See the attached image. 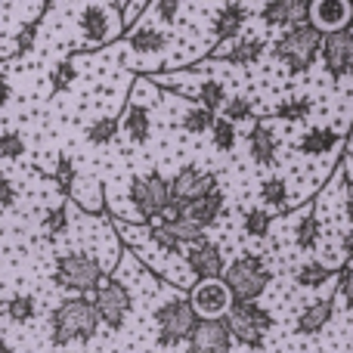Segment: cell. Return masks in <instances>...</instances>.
I'll list each match as a JSON object with an SVG mask.
<instances>
[{"label": "cell", "mask_w": 353, "mask_h": 353, "mask_svg": "<svg viewBox=\"0 0 353 353\" xmlns=\"http://www.w3.org/2000/svg\"><path fill=\"white\" fill-rule=\"evenodd\" d=\"M99 319L97 304L87 294H72V298L59 301L50 310V344L53 347H68V344H90L97 338Z\"/></svg>", "instance_id": "obj_1"}, {"label": "cell", "mask_w": 353, "mask_h": 353, "mask_svg": "<svg viewBox=\"0 0 353 353\" xmlns=\"http://www.w3.org/2000/svg\"><path fill=\"white\" fill-rule=\"evenodd\" d=\"M319 47H323V31L313 22H301L292 28H282V34L270 43V56L285 68L288 74H307L313 62L319 59Z\"/></svg>", "instance_id": "obj_2"}, {"label": "cell", "mask_w": 353, "mask_h": 353, "mask_svg": "<svg viewBox=\"0 0 353 353\" xmlns=\"http://www.w3.org/2000/svg\"><path fill=\"white\" fill-rule=\"evenodd\" d=\"M103 276H105V267L97 251L78 248V251H65V254L56 257L53 282L72 294H93V288L103 282Z\"/></svg>", "instance_id": "obj_3"}, {"label": "cell", "mask_w": 353, "mask_h": 353, "mask_svg": "<svg viewBox=\"0 0 353 353\" xmlns=\"http://www.w3.org/2000/svg\"><path fill=\"white\" fill-rule=\"evenodd\" d=\"M195 323H199V313H195L192 301L186 294H171L155 307V344L168 350L180 347L183 341H189Z\"/></svg>", "instance_id": "obj_4"}, {"label": "cell", "mask_w": 353, "mask_h": 353, "mask_svg": "<svg viewBox=\"0 0 353 353\" xmlns=\"http://www.w3.org/2000/svg\"><path fill=\"white\" fill-rule=\"evenodd\" d=\"M223 282L230 285L232 301H261V294L270 288L273 273H270L267 261L254 251H242L232 263H226Z\"/></svg>", "instance_id": "obj_5"}, {"label": "cell", "mask_w": 353, "mask_h": 353, "mask_svg": "<svg viewBox=\"0 0 353 353\" xmlns=\"http://www.w3.org/2000/svg\"><path fill=\"white\" fill-rule=\"evenodd\" d=\"M226 323H230L232 341L248 350H261L267 341V332H273V313L261 301H232Z\"/></svg>", "instance_id": "obj_6"}, {"label": "cell", "mask_w": 353, "mask_h": 353, "mask_svg": "<svg viewBox=\"0 0 353 353\" xmlns=\"http://www.w3.org/2000/svg\"><path fill=\"white\" fill-rule=\"evenodd\" d=\"M93 304H97V313L105 329L121 332L134 313V292L118 276H103V282L93 288Z\"/></svg>", "instance_id": "obj_7"}, {"label": "cell", "mask_w": 353, "mask_h": 353, "mask_svg": "<svg viewBox=\"0 0 353 353\" xmlns=\"http://www.w3.org/2000/svg\"><path fill=\"white\" fill-rule=\"evenodd\" d=\"M128 199H130V208L137 211V217L152 223V220L161 217V211H165L168 201H171V180L161 171L140 174L130 180Z\"/></svg>", "instance_id": "obj_8"}, {"label": "cell", "mask_w": 353, "mask_h": 353, "mask_svg": "<svg viewBox=\"0 0 353 353\" xmlns=\"http://www.w3.org/2000/svg\"><path fill=\"white\" fill-rule=\"evenodd\" d=\"M319 62H323L325 74L332 81L353 78V31H329L323 34V47H319Z\"/></svg>", "instance_id": "obj_9"}, {"label": "cell", "mask_w": 353, "mask_h": 353, "mask_svg": "<svg viewBox=\"0 0 353 353\" xmlns=\"http://www.w3.org/2000/svg\"><path fill=\"white\" fill-rule=\"evenodd\" d=\"M78 31L87 47H103L118 37V19L99 0H87L78 12Z\"/></svg>", "instance_id": "obj_10"}, {"label": "cell", "mask_w": 353, "mask_h": 353, "mask_svg": "<svg viewBox=\"0 0 353 353\" xmlns=\"http://www.w3.org/2000/svg\"><path fill=\"white\" fill-rule=\"evenodd\" d=\"M186 347L189 353H232V332L226 316H199Z\"/></svg>", "instance_id": "obj_11"}, {"label": "cell", "mask_w": 353, "mask_h": 353, "mask_svg": "<svg viewBox=\"0 0 353 353\" xmlns=\"http://www.w3.org/2000/svg\"><path fill=\"white\" fill-rule=\"evenodd\" d=\"M183 261H186L189 273L195 279H220L226 270V257H223V248H220L214 239H199V242L186 245L183 251Z\"/></svg>", "instance_id": "obj_12"}, {"label": "cell", "mask_w": 353, "mask_h": 353, "mask_svg": "<svg viewBox=\"0 0 353 353\" xmlns=\"http://www.w3.org/2000/svg\"><path fill=\"white\" fill-rule=\"evenodd\" d=\"M189 301H192L199 316L214 319V316H226V313H230L232 292L223 282V276H220V279H199L192 285V292H189Z\"/></svg>", "instance_id": "obj_13"}, {"label": "cell", "mask_w": 353, "mask_h": 353, "mask_svg": "<svg viewBox=\"0 0 353 353\" xmlns=\"http://www.w3.org/2000/svg\"><path fill=\"white\" fill-rule=\"evenodd\" d=\"M214 189H217V174L205 171V168H199V165H183V168H176V174L171 176V199L183 201V205L214 192Z\"/></svg>", "instance_id": "obj_14"}, {"label": "cell", "mask_w": 353, "mask_h": 353, "mask_svg": "<svg viewBox=\"0 0 353 353\" xmlns=\"http://www.w3.org/2000/svg\"><path fill=\"white\" fill-rule=\"evenodd\" d=\"M267 53V41L257 34H248V37H232V41H223L211 50V59H220V62H230V65H257Z\"/></svg>", "instance_id": "obj_15"}, {"label": "cell", "mask_w": 353, "mask_h": 353, "mask_svg": "<svg viewBox=\"0 0 353 353\" xmlns=\"http://www.w3.org/2000/svg\"><path fill=\"white\" fill-rule=\"evenodd\" d=\"M245 143H248V159L254 161L257 168H273L279 161V137L270 128L267 121H254L245 134Z\"/></svg>", "instance_id": "obj_16"}, {"label": "cell", "mask_w": 353, "mask_h": 353, "mask_svg": "<svg viewBox=\"0 0 353 353\" xmlns=\"http://www.w3.org/2000/svg\"><path fill=\"white\" fill-rule=\"evenodd\" d=\"M313 0H261V19L273 28H292V25L310 22Z\"/></svg>", "instance_id": "obj_17"}, {"label": "cell", "mask_w": 353, "mask_h": 353, "mask_svg": "<svg viewBox=\"0 0 353 353\" xmlns=\"http://www.w3.org/2000/svg\"><path fill=\"white\" fill-rule=\"evenodd\" d=\"M152 109L143 99H130L128 109L121 115V134L130 146H143L152 140Z\"/></svg>", "instance_id": "obj_18"}, {"label": "cell", "mask_w": 353, "mask_h": 353, "mask_svg": "<svg viewBox=\"0 0 353 353\" xmlns=\"http://www.w3.org/2000/svg\"><path fill=\"white\" fill-rule=\"evenodd\" d=\"M124 41H128V47L134 50V53L155 56V53H161V50H168V43H171V34L165 31V25L140 22V25H130V28L124 31Z\"/></svg>", "instance_id": "obj_19"}, {"label": "cell", "mask_w": 353, "mask_h": 353, "mask_svg": "<svg viewBox=\"0 0 353 353\" xmlns=\"http://www.w3.org/2000/svg\"><path fill=\"white\" fill-rule=\"evenodd\" d=\"M245 22H248V6L242 0H226L211 19V31H214V41L223 43V41H232V37L242 34Z\"/></svg>", "instance_id": "obj_20"}, {"label": "cell", "mask_w": 353, "mask_h": 353, "mask_svg": "<svg viewBox=\"0 0 353 353\" xmlns=\"http://www.w3.org/2000/svg\"><path fill=\"white\" fill-rule=\"evenodd\" d=\"M332 319H335V298H316V301H310V304L301 307L298 319H294V332L304 335V338L319 335Z\"/></svg>", "instance_id": "obj_21"}, {"label": "cell", "mask_w": 353, "mask_h": 353, "mask_svg": "<svg viewBox=\"0 0 353 353\" xmlns=\"http://www.w3.org/2000/svg\"><path fill=\"white\" fill-rule=\"evenodd\" d=\"M310 22L323 34L341 31L350 22V0H313L310 3Z\"/></svg>", "instance_id": "obj_22"}, {"label": "cell", "mask_w": 353, "mask_h": 353, "mask_svg": "<svg viewBox=\"0 0 353 353\" xmlns=\"http://www.w3.org/2000/svg\"><path fill=\"white\" fill-rule=\"evenodd\" d=\"M341 146V134H338L332 124H316V128L304 130L298 137V152L307 155V159H323V155H332Z\"/></svg>", "instance_id": "obj_23"}, {"label": "cell", "mask_w": 353, "mask_h": 353, "mask_svg": "<svg viewBox=\"0 0 353 353\" xmlns=\"http://www.w3.org/2000/svg\"><path fill=\"white\" fill-rule=\"evenodd\" d=\"M186 214L195 220V223L205 226V230H211V226L226 214V195H223V189L217 186L214 192H208V195H201V199L189 201Z\"/></svg>", "instance_id": "obj_24"}, {"label": "cell", "mask_w": 353, "mask_h": 353, "mask_svg": "<svg viewBox=\"0 0 353 353\" xmlns=\"http://www.w3.org/2000/svg\"><path fill=\"white\" fill-rule=\"evenodd\" d=\"M189 99H195L199 105H205V109L211 112H220L223 109V103L230 99V93H226V84L217 78H205L195 84V90H189Z\"/></svg>", "instance_id": "obj_25"}, {"label": "cell", "mask_w": 353, "mask_h": 353, "mask_svg": "<svg viewBox=\"0 0 353 353\" xmlns=\"http://www.w3.org/2000/svg\"><path fill=\"white\" fill-rule=\"evenodd\" d=\"M143 232H146V239L152 242V248H159L161 254L183 257V248H186V245L176 239V232L168 223H161V220H152V226H149V230H143Z\"/></svg>", "instance_id": "obj_26"}, {"label": "cell", "mask_w": 353, "mask_h": 353, "mask_svg": "<svg viewBox=\"0 0 353 353\" xmlns=\"http://www.w3.org/2000/svg\"><path fill=\"white\" fill-rule=\"evenodd\" d=\"M118 134H121V118L103 115V118H97V121L87 124L84 140L90 143V146H112V143L118 140Z\"/></svg>", "instance_id": "obj_27"}, {"label": "cell", "mask_w": 353, "mask_h": 353, "mask_svg": "<svg viewBox=\"0 0 353 353\" xmlns=\"http://www.w3.org/2000/svg\"><path fill=\"white\" fill-rule=\"evenodd\" d=\"M214 118H217V112H211V109H205V105L195 103L180 115V130L189 134V137H205V134H211Z\"/></svg>", "instance_id": "obj_28"}, {"label": "cell", "mask_w": 353, "mask_h": 353, "mask_svg": "<svg viewBox=\"0 0 353 353\" xmlns=\"http://www.w3.org/2000/svg\"><path fill=\"white\" fill-rule=\"evenodd\" d=\"M325 282H332V267L323 261H304L298 270H294V285L298 288L316 292V288H323Z\"/></svg>", "instance_id": "obj_29"}, {"label": "cell", "mask_w": 353, "mask_h": 353, "mask_svg": "<svg viewBox=\"0 0 353 353\" xmlns=\"http://www.w3.org/2000/svg\"><path fill=\"white\" fill-rule=\"evenodd\" d=\"M34 316H37V298L28 292L12 294L3 304V319H10V323H16V325H28Z\"/></svg>", "instance_id": "obj_30"}, {"label": "cell", "mask_w": 353, "mask_h": 353, "mask_svg": "<svg viewBox=\"0 0 353 353\" xmlns=\"http://www.w3.org/2000/svg\"><path fill=\"white\" fill-rule=\"evenodd\" d=\"M310 112H313V99L301 93V97H288V99H282V103L273 109V118H276V121L298 124V121H307V118H310Z\"/></svg>", "instance_id": "obj_31"}, {"label": "cell", "mask_w": 353, "mask_h": 353, "mask_svg": "<svg viewBox=\"0 0 353 353\" xmlns=\"http://www.w3.org/2000/svg\"><path fill=\"white\" fill-rule=\"evenodd\" d=\"M319 232H323V223H319L316 211H307L304 217L294 223V245L298 251H313L319 245Z\"/></svg>", "instance_id": "obj_32"}, {"label": "cell", "mask_w": 353, "mask_h": 353, "mask_svg": "<svg viewBox=\"0 0 353 353\" xmlns=\"http://www.w3.org/2000/svg\"><path fill=\"white\" fill-rule=\"evenodd\" d=\"M273 226V214L267 208H245L242 211V232L248 239H267Z\"/></svg>", "instance_id": "obj_33"}, {"label": "cell", "mask_w": 353, "mask_h": 353, "mask_svg": "<svg viewBox=\"0 0 353 353\" xmlns=\"http://www.w3.org/2000/svg\"><path fill=\"white\" fill-rule=\"evenodd\" d=\"M74 183H78V168H74L72 155H56V165H53V186L59 195H72L74 192Z\"/></svg>", "instance_id": "obj_34"}, {"label": "cell", "mask_w": 353, "mask_h": 353, "mask_svg": "<svg viewBox=\"0 0 353 353\" xmlns=\"http://www.w3.org/2000/svg\"><path fill=\"white\" fill-rule=\"evenodd\" d=\"M56 0H47L43 3V10L37 12L34 19H28V22L19 28V34H16V56H25V53H31L34 50V41H37V34H41V22H43V16L50 12V6H53Z\"/></svg>", "instance_id": "obj_35"}, {"label": "cell", "mask_w": 353, "mask_h": 353, "mask_svg": "<svg viewBox=\"0 0 353 353\" xmlns=\"http://www.w3.org/2000/svg\"><path fill=\"white\" fill-rule=\"evenodd\" d=\"M261 201L267 208L285 211V205H288V180L285 176H267V180H261Z\"/></svg>", "instance_id": "obj_36"}, {"label": "cell", "mask_w": 353, "mask_h": 353, "mask_svg": "<svg viewBox=\"0 0 353 353\" xmlns=\"http://www.w3.org/2000/svg\"><path fill=\"white\" fill-rule=\"evenodd\" d=\"M211 143H214V149L217 152H232L236 149V143H239V130H236V124L230 121V118H223V115H217L214 118V128H211Z\"/></svg>", "instance_id": "obj_37"}, {"label": "cell", "mask_w": 353, "mask_h": 353, "mask_svg": "<svg viewBox=\"0 0 353 353\" xmlns=\"http://www.w3.org/2000/svg\"><path fill=\"white\" fill-rule=\"evenodd\" d=\"M43 232H47L50 239H62L68 232V226H72V220H68V205H53L43 211V220H41Z\"/></svg>", "instance_id": "obj_38"}, {"label": "cell", "mask_w": 353, "mask_h": 353, "mask_svg": "<svg viewBox=\"0 0 353 353\" xmlns=\"http://www.w3.org/2000/svg\"><path fill=\"white\" fill-rule=\"evenodd\" d=\"M220 115L230 118L232 124H239V121H251V118H254V99L245 97V93H232V97L223 103Z\"/></svg>", "instance_id": "obj_39"}, {"label": "cell", "mask_w": 353, "mask_h": 353, "mask_svg": "<svg viewBox=\"0 0 353 353\" xmlns=\"http://www.w3.org/2000/svg\"><path fill=\"white\" fill-rule=\"evenodd\" d=\"M74 81H78V65H74V59H59L50 68V90L53 93H65Z\"/></svg>", "instance_id": "obj_40"}, {"label": "cell", "mask_w": 353, "mask_h": 353, "mask_svg": "<svg viewBox=\"0 0 353 353\" xmlns=\"http://www.w3.org/2000/svg\"><path fill=\"white\" fill-rule=\"evenodd\" d=\"M28 152V140L19 130H3L0 134V161H19Z\"/></svg>", "instance_id": "obj_41"}, {"label": "cell", "mask_w": 353, "mask_h": 353, "mask_svg": "<svg viewBox=\"0 0 353 353\" xmlns=\"http://www.w3.org/2000/svg\"><path fill=\"white\" fill-rule=\"evenodd\" d=\"M180 10H183V0H149V6H146L149 16L161 25H176Z\"/></svg>", "instance_id": "obj_42"}, {"label": "cell", "mask_w": 353, "mask_h": 353, "mask_svg": "<svg viewBox=\"0 0 353 353\" xmlns=\"http://www.w3.org/2000/svg\"><path fill=\"white\" fill-rule=\"evenodd\" d=\"M168 226H171V230L176 232V239H180L183 245H192V242H199V239H205V236H208L205 226L195 223V220L189 217V214H186V217H180L176 223H168Z\"/></svg>", "instance_id": "obj_43"}, {"label": "cell", "mask_w": 353, "mask_h": 353, "mask_svg": "<svg viewBox=\"0 0 353 353\" xmlns=\"http://www.w3.org/2000/svg\"><path fill=\"white\" fill-rule=\"evenodd\" d=\"M335 292H338V298L344 301V310L353 313V267H344L341 273H338Z\"/></svg>", "instance_id": "obj_44"}, {"label": "cell", "mask_w": 353, "mask_h": 353, "mask_svg": "<svg viewBox=\"0 0 353 353\" xmlns=\"http://www.w3.org/2000/svg\"><path fill=\"white\" fill-rule=\"evenodd\" d=\"M16 201H19L16 183H12L6 174H0V211H12V208H16Z\"/></svg>", "instance_id": "obj_45"}, {"label": "cell", "mask_w": 353, "mask_h": 353, "mask_svg": "<svg viewBox=\"0 0 353 353\" xmlns=\"http://www.w3.org/2000/svg\"><path fill=\"white\" fill-rule=\"evenodd\" d=\"M10 103H12V84H10V78H6V72L0 68V109H6Z\"/></svg>", "instance_id": "obj_46"}, {"label": "cell", "mask_w": 353, "mask_h": 353, "mask_svg": "<svg viewBox=\"0 0 353 353\" xmlns=\"http://www.w3.org/2000/svg\"><path fill=\"white\" fill-rule=\"evenodd\" d=\"M341 254H344V261H353V226L341 232Z\"/></svg>", "instance_id": "obj_47"}, {"label": "cell", "mask_w": 353, "mask_h": 353, "mask_svg": "<svg viewBox=\"0 0 353 353\" xmlns=\"http://www.w3.org/2000/svg\"><path fill=\"white\" fill-rule=\"evenodd\" d=\"M0 353H16V347H12V344L6 341L3 335H0Z\"/></svg>", "instance_id": "obj_48"}, {"label": "cell", "mask_w": 353, "mask_h": 353, "mask_svg": "<svg viewBox=\"0 0 353 353\" xmlns=\"http://www.w3.org/2000/svg\"><path fill=\"white\" fill-rule=\"evenodd\" d=\"M344 214H347V220H350V226H353V199H347V205H344Z\"/></svg>", "instance_id": "obj_49"}, {"label": "cell", "mask_w": 353, "mask_h": 353, "mask_svg": "<svg viewBox=\"0 0 353 353\" xmlns=\"http://www.w3.org/2000/svg\"><path fill=\"white\" fill-rule=\"evenodd\" d=\"M347 28L353 31V0H350V22H347Z\"/></svg>", "instance_id": "obj_50"}, {"label": "cell", "mask_w": 353, "mask_h": 353, "mask_svg": "<svg viewBox=\"0 0 353 353\" xmlns=\"http://www.w3.org/2000/svg\"><path fill=\"white\" fill-rule=\"evenodd\" d=\"M350 165H353V155H350Z\"/></svg>", "instance_id": "obj_51"}, {"label": "cell", "mask_w": 353, "mask_h": 353, "mask_svg": "<svg viewBox=\"0 0 353 353\" xmlns=\"http://www.w3.org/2000/svg\"><path fill=\"white\" fill-rule=\"evenodd\" d=\"M195 3H201V0H195Z\"/></svg>", "instance_id": "obj_52"}]
</instances>
